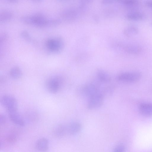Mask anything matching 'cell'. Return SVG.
<instances>
[{"label":"cell","mask_w":152,"mask_h":152,"mask_svg":"<svg viewBox=\"0 0 152 152\" xmlns=\"http://www.w3.org/2000/svg\"><path fill=\"white\" fill-rule=\"evenodd\" d=\"M48 18L42 13H37L22 16L21 21L26 24L38 27L47 26Z\"/></svg>","instance_id":"cell-1"},{"label":"cell","mask_w":152,"mask_h":152,"mask_svg":"<svg viewBox=\"0 0 152 152\" xmlns=\"http://www.w3.org/2000/svg\"><path fill=\"white\" fill-rule=\"evenodd\" d=\"M62 83V79L59 76H51L46 80L45 86L47 90L53 94L57 93L60 89Z\"/></svg>","instance_id":"cell-2"},{"label":"cell","mask_w":152,"mask_h":152,"mask_svg":"<svg viewBox=\"0 0 152 152\" xmlns=\"http://www.w3.org/2000/svg\"><path fill=\"white\" fill-rule=\"evenodd\" d=\"M45 45L47 50L54 53L60 51L63 47L64 43L61 38L54 37L48 38L45 41Z\"/></svg>","instance_id":"cell-3"},{"label":"cell","mask_w":152,"mask_h":152,"mask_svg":"<svg viewBox=\"0 0 152 152\" xmlns=\"http://www.w3.org/2000/svg\"><path fill=\"white\" fill-rule=\"evenodd\" d=\"M1 102L7 109V112L18 110L17 100L14 97L11 95L3 96L1 99Z\"/></svg>","instance_id":"cell-4"},{"label":"cell","mask_w":152,"mask_h":152,"mask_svg":"<svg viewBox=\"0 0 152 152\" xmlns=\"http://www.w3.org/2000/svg\"><path fill=\"white\" fill-rule=\"evenodd\" d=\"M141 77V75L139 72H128L120 74L117 77V79L119 81L133 83L139 80Z\"/></svg>","instance_id":"cell-5"},{"label":"cell","mask_w":152,"mask_h":152,"mask_svg":"<svg viewBox=\"0 0 152 152\" xmlns=\"http://www.w3.org/2000/svg\"><path fill=\"white\" fill-rule=\"evenodd\" d=\"M103 101V95L99 92L89 98L87 107L91 110L97 109L102 105Z\"/></svg>","instance_id":"cell-6"},{"label":"cell","mask_w":152,"mask_h":152,"mask_svg":"<svg viewBox=\"0 0 152 152\" xmlns=\"http://www.w3.org/2000/svg\"><path fill=\"white\" fill-rule=\"evenodd\" d=\"M81 90L82 94L89 98L99 92L97 87L91 83L83 86Z\"/></svg>","instance_id":"cell-7"},{"label":"cell","mask_w":152,"mask_h":152,"mask_svg":"<svg viewBox=\"0 0 152 152\" xmlns=\"http://www.w3.org/2000/svg\"><path fill=\"white\" fill-rule=\"evenodd\" d=\"M10 120L15 124L21 126L25 124V121L18 110L8 112Z\"/></svg>","instance_id":"cell-8"},{"label":"cell","mask_w":152,"mask_h":152,"mask_svg":"<svg viewBox=\"0 0 152 152\" xmlns=\"http://www.w3.org/2000/svg\"><path fill=\"white\" fill-rule=\"evenodd\" d=\"M139 110L140 113L144 116H152V104L148 103H142L139 105Z\"/></svg>","instance_id":"cell-9"},{"label":"cell","mask_w":152,"mask_h":152,"mask_svg":"<svg viewBox=\"0 0 152 152\" xmlns=\"http://www.w3.org/2000/svg\"><path fill=\"white\" fill-rule=\"evenodd\" d=\"M35 146L36 149L39 151L46 152L48 149V141L45 138H41L37 141Z\"/></svg>","instance_id":"cell-10"},{"label":"cell","mask_w":152,"mask_h":152,"mask_svg":"<svg viewBox=\"0 0 152 152\" xmlns=\"http://www.w3.org/2000/svg\"><path fill=\"white\" fill-rule=\"evenodd\" d=\"M53 135L56 137H61L67 134V126L59 124L55 127L53 132Z\"/></svg>","instance_id":"cell-11"},{"label":"cell","mask_w":152,"mask_h":152,"mask_svg":"<svg viewBox=\"0 0 152 152\" xmlns=\"http://www.w3.org/2000/svg\"><path fill=\"white\" fill-rule=\"evenodd\" d=\"M126 18L132 21H140L145 19V15L141 12L133 11L127 13L126 15Z\"/></svg>","instance_id":"cell-12"},{"label":"cell","mask_w":152,"mask_h":152,"mask_svg":"<svg viewBox=\"0 0 152 152\" xmlns=\"http://www.w3.org/2000/svg\"><path fill=\"white\" fill-rule=\"evenodd\" d=\"M67 126V134L73 135L78 133L81 129V125L77 122H73L70 123Z\"/></svg>","instance_id":"cell-13"},{"label":"cell","mask_w":152,"mask_h":152,"mask_svg":"<svg viewBox=\"0 0 152 152\" xmlns=\"http://www.w3.org/2000/svg\"><path fill=\"white\" fill-rule=\"evenodd\" d=\"M124 49L127 53L130 54L135 55L140 54L142 51V49L141 47L134 44L126 45L124 47Z\"/></svg>","instance_id":"cell-14"},{"label":"cell","mask_w":152,"mask_h":152,"mask_svg":"<svg viewBox=\"0 0 152 152\" xmlns=\"http://www.w3.org/2000/svg\"><path fill=\"white\" fill-rule=\"evenodd\" d=\"M13 16L12 12L9 10H2L0 13V21L1 23H4L11 19Z\"/></svg>","instance_id":"cell-15"},{"label":"cell","mask_w":152,"mask_h":152,"mask_svg":"<svg viewBox=\"0 0 152 152\" xmlns=\"http://www.w3.org/2000/svg\"><path fill=\"white\" fill-rule=\"evenodd\" d=\"M96 74L98 79L103 82L108 83L111 80L110 75L104 70H98Z\"/></svg>","instance_id":"cell-16"},{"label":"cell","mask_w":152,"mask_h":152,"mask_svg":"<svg viewBox=\"0 0 152 152\" xmlns=\"http://www.w3.org/2000/svg\"><path fill=\"white\" fill-rule=\"evenodd\" d=\"M139 29L136 26L133 25L129 26L126 28L124 31L125 35L128 37H131L137 34Z\"/></svg>","instance_id":"cell-17"},{"label":"cell","mask_w":152,"mask_h":152,"mask_svg":"<svg viewBox=\"0 0 152 152\" xmlns=\"http://www.w3.org/2000/svg\"><path fill=\"white\" fill-rule=\"evenodd\" d=\"M11 77L15 79L20 78L22 75V72L20 68L18 66L13 67L10 72Z\"/></svg>","instance_id":"cell-18"},{"label":"cell","mask_w":152,"mask_h":152,"mask_svg":"<svg viewBox=\"0 0 152 152\" xmlns=\"http://www.w3.org/2000/svg\"><path fill=\"white\" fill-rule=\"evenodd\" d=\"M20 36L23 39L29 42H31L33 40L28 32L26 30H23L21 31Z\"/></svg>","instance_id":"cell-19"},{"label":"cell","mask_w":152,"mask_h":152,"mask_svg":"<svg viewBox=\"0 0 152 152\" xmlns=\"http://www.w3.org/2000/svg\"><path fill=\"white\" fill-rule=\"evenodd\" d=\"M121 1L124 4L129 7L136 6L139 4L138 1L133 0H122Z\"/></svg>","instance_id":"cell-20"},{"label":"cell","mask_w":152,"mask_h":152,"mask_svg":"<svg viewBox=\"0 0 152 152\" xmlns=\"http://www.w3.org/2000/svg\"><path fill=\"white\" fill-rule=\"evenodd\" d=\"M28 117L30 119H36L38 117L37 112L34 110H30L27 113Z\"/></svg>","instance_id":"cell-21"},{"label":"cell","mask_w":152,"mask_h":152,"mask_svg":"<svg viewBox=\"0 0 152 152\" xmlns=\"http://www.w3.org/2000/svg\"><path fill=\"white\" fill-rule=\"evenodd\" d=\"M8 38L7 34L4 33L1 34L0 37V46L3 45L6 42Z\"/></svg>","instance_id":"cell-22"},{"label":"cell","mask_w":152,"mask_h":152,"mask_svg":"<svg viewBox=\"0 0 152 152\" xmlns=\"http://www.w3.org/2000/svg\"><path fill=\"white\" fill-rule=\"evenodd\" d=\"M125 150V148L124 145H119L115 148L113 152H124Z\"/></svg>","instance_id":"cell-23"},{"label":"cell","mask_w":152,"mask_h":152,"mask_svg":"<svg viewBox=\"0 0 152 152\" xmlns=\"http://www.w3.org/2000/svg\"><path fill=\"white\" fill-rule=\"evenodd\" d=\"M16 140V138L13 136H9L7 138V140L9 142H15Z\"/></svg>","instance_id":"cell-24"},{"label":"cell","mask_w":152,"mask_h":152,"mask_svg":"<svg viewBox=\"0 0 152 152\" xmlns=\"http://www.w3.org/2000/svg\"><path fill=\"white\" fill-rule=\"evenodd\" d=\"M6 120L5 116L3 114H1L0 115V122L1 124L4 123Z\"/></svg>","instance_id":"cell-25"},{"label":"cell","mask_w":152,"mask_h":152,"mask_svg":"<svg viewBox=\"0 0 152 152\" xmlns=\"http://www.w3.org/2000/svg\"><path fill=\"white\" fill-rule=\"evenodd\" d=\"M145 4L147 6L152 8V1H146Z\"/></svg>","instance_id":"cell-26"},{"label":"cell","mask_w":152,"mask_h":152,"mask_svg":"<svg viewBox=\"0 0 152 152\" xmlns=\"http://www.w3.org/2000/svg\"><path fill=\"white\" fill-rule=\"evenodd\" d=\"M8 1H10V2H16L17 1V0H8Z\"/></svg>","instance_id":"cell-27"}]
</instances>
